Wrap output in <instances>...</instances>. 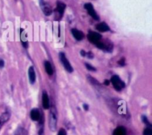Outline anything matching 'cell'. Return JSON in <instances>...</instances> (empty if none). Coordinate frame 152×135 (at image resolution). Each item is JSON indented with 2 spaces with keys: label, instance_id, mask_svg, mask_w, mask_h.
<instances>
[{
  "label": "cell",
  "instance_id": "obj_13",
  "mask_svg": "<svg viewBox=\"0 0 152 135\" xmlns=\"http://www.w3.org/2000/svg\"><path fill=\"white\" fill-rule=\"evenodd\" d=\"M71 33L73 36H74L77 41L82 40L84 38V37H85V35H84L83 33H82V31H80V30H77V29H72Z\"/></svg>",
  "mask_w": 152,
  "mask_h": 135
},
{
  "label": "cell",
  "instance_id": "obj_27",
  "mask_svg": "<svg viewBox=\"0 0 152 135\" xmlns=\"http://www.w3.org/2000/svg\"><path fill=\"white\" fill-rule=\"evenodd\" d=\"M0 34H1V30H0Z\"/></svg>",
  "mask_w": 152,
  "mask_h": 135
},
{
  "label": "cell",
  "instance_id": "obj_4",
  "mask_svg": "<svg viewBox=\"0 0 152 135\" xmlns=\"http://www.w3.org/2000/svg\"><path fill=\"white\" fill-rule=\"evenodd\" d=\"M84 7H85V10H87L89 15H90L92 18H94V20L96 21L99 20V17L98 14H97V12H96L95 9H94V6L92 5V4L85 3V5H84Z\"/></svg>",
  "mask_w": 152,
  "mask_h": 135
},
{
  "label": "cell",
  "instance_id": "obj_2",
  "mask_svg": "<svg viewBox=\"0 0 152 135\" xmlns=\"http://www.w3.org/2000/svg\"><path fill=\"white\" fill-rule=\"evenodd\" d=\"M111 82L112 85L114 86V89L117 91H121L125 87V83H124V81H122V79L118 75H113L111 78Z\"/></svg>",
  "mask_w": 152,
  "mask_h": 135
},
{
  "label": "cell",
  "instance_id": "obj_1",
  "mask_svg": "<svg viewBox=\"0 0 152 135\" xmlns=\"http://www.w3.org/2000/svg\"><path fill=\"white\" fill-rule=\"evenodd\" d=\"M57 111L55 106H51L48 116V125L50 130L56 132L57 128Z\"/></svg>",
  "mask_w": 152,
  "mask_h": 135
},
{
  "label": "cell",
  "instance_id": "obj_3",
  "mask_svg": "<svg viewBox=\"0 0 152 135\" xmlns=\"http://www.w3.org/2000/svg\"><path fill=\"white\" fill-rule=\"evenodd\" d=\"M59 59H60L63 67H65V69L67 70L68 72H72L73 71H74V69H73L70 63L69 62V61L68 60L66 56H65V53H63V52H60V53H59Z\"/></svg>",
  "mask_w": 152,
  "mask_h": 135
},
{
  "label": "cell",
  "instance_id": "obj_17",
  "mask_svg": "<svg viewBox=\"0 0 152 135\" xmlns=\"http://www.w3.org/2000/svg\"><path fill=\"white\" fill-rule=\"evenodd\" d=\"M14 135H28V131L23 127H19L14 132Z\"/></svg>",
  "mask_w": 152,
  "mask_h": 135
},
{
  "label": "cell",
  "instance_id": "obj_21",
  "mask_svg": "<svg viewBox=\"0 0 152 135\" xmlns=\"http://www.w3.org/2000/svg\"><path fill=\"white\" fill-rule=\"evenodd\" d=\"M58 135H67V132L64 128H60L58 132Z\"/></svg>",
  "mask_w": 152,
  "mask_h": 135
},
{
  "label": "cell",
  "instance_id": "obj_8",
  "mask_svg": "<svg viewBox=\"0 0 152 135\" xmlns=\"http://www.w3.org/2000/svg\"><path fill=\"white\" fill-rule=\"evenodd\" d=\"M30 118L33 121H39L40 117H42V113L39 110L38 108H34L30 111Z\"/></svg>",
  "mask_w": 152,
  "mask_h": 135
},
{
  "label": "cell",
  "instance_id": "obj_22",
  "mask_svg": "<svg viewBox=\"0 0 152 135\" xmlns=\"http://www.w3.org/2000/svg\"><path fill=\"white\" fill-rule=\"evenodd\" d=\"M85 56L87 57V58H88V59H91L94 58V54L92 53L91 52H86L85 53Z\"/></svg>",
  "mask_w": 152,
  "mask_h": 135
},
{
  "label": "cell",
  "instance_id": "obj_14",
  "mask_svg": "<svg viewBox=\"0 0 152 135\" xmlns=\"http://www.w3.org/2000/svg\"><path fill=\"white\" fill-rule=\"evenodd\" d=\"M96 29L99 32H107L110 30V27L105 22H101L97 25Z\"/></svg>",
  "mask_w": 152,
  "mask_h": 135
},
{
  "label": "cell",
  "instance_id": "obj_26",
  "mask_svg": "<svg viewBox=\"0 0 152 135\" xmlns=\"http://www.w3.org/2000/svg\"><path fill=\"white\" fill-rule=\"evenodd\" d=\"M104 83H105V84H106V85H108L109 81H108V80H105V82Z\"/></svg>",
  "mask_w": 152,
  "mask_h": 135
},
{
  "label": "cell",
  "instance_id": "obj_16",
  "mask_svg": "<svg viewBox=\"0 0 152 135\" xmlns=\"http://www.w3.org/2000/svg\"><path fill=\"white\" fill-rule=\"evenodd\" d=\"M44 66H45V71L47 72V73L49 75H52L54 74V69L52 67V65L50 64V63L48 61H45L44 63Z\"/></svg>",
  "mask_w": 152,
  "mask_h": 135
},
{
  "label": "cell",
  "instance_id": "obj_18",
  "mask_svg": "<svg viewBox=\"0 0 152 135\" xmlns=\"http://www.w3.org/2000/svg\"><path fill=\"white\" fill-rule=\"evenodd\" d=\"M143 135H152L151 126H147L143 132Z\"/></svg>",
  "mask_w": 152,
  "mask_h": 135
},
{
  "label": "cell",
  "instance_id": "obj_10",
  "mask_svg": "<svg viewBox=\"0 0 152 135\" xmlns=\"http://www.w3.org/2000/svg\"><path fill=\"white\" fill-rule=\"evenodd\" d=\"M10 118V113L9 112H5L0 116V130L2 127L5 125Z\"/></svg>",
  "mask_w": 152,
  "mask_h": 135
},
{
  "label": "cell",
  "instance_id": "obj_6",
  "mask_svg": "<svg viewBox=\"0 0 152 135\" xmlns=\"http://www.w3.org/2000/svg\"><path fill=\"white\" fill-rule=\"evenodd\" d=\"M39 4H40V6H41V8H42V12H43V14H45V16H49L51 15L52 14L51 7H50V5H49L47 2H45L44 0H39Z\"/></svg>",
  "mask_w": 152,
  "mask_h": 135
},
{
  "label": "cell",
  "instance_id": "obj_19",
  "mask_svg": "<svg viewBox=\"0 0 152 135\" xmlns=\"http://www.w3.org/2000/svg\"><path fill=\"white\" fill-rule=\"evenodd\" d=\"M142 121L144 122V123L146 124V125H147V126H151V124L150 122L149 121L147 117H145V116H142Z\"/></svg>",
  "mask_w": 152,
  "mask_h": 135
},
{
  "label": "cell",
  "instance_id": "obj_25",
  "mask_svg": "<svg viewBox=\"0 0 152 135\" xmlns=\"http://www.w3.org/2000/svg\"><path fill=\"white\" fill-rule=\"evenodd\" d=\"M83 107L85 111L88 110V105H87V104H83Z\"/></svg>",
  "mask_w": 152,
  "mask_h": 135
},
{
  "label": "cell",
  "instance_id": "obj_11",
  "mask_svg": "<svg viewBox=\"0 0 152 135\" xmlns=\"http://www.w3.org/2000/svg\"><path fill=\"white\" fill-rule=\"evenodd\" d=\"M20 40L22 44V46L25 49H27L28 47V41L27 34L23 29H20Z\"/></svg>",
  "mask_w": 152,
  "mask_h": 135
},
{
  "label": "cell",
  "instance_id": "obj_7",
  "mask_svg": "<svg viewBox=\"0 0 152 135\" xmlns=\"http://www.w3.org/2000/svg\"><path fill=\"white\" fill-rule=\"evenodd\" d=\"M65 8H66V5L64 2L58 1L57 3V8H56V13H57V16H58L59 18L60 19L62 18V15L64 14Z\"/></svg>",
  "mask_w": 152,
  "mask_h": 135
},
{
  "label": "cell",
  "instance_id": "obj_12",
  "mask_svg": "<svg viewBox=\"0 0 152 135\" xmlns=\"http://www.w3.org/2000/svg\"><path fill=\"white\" fill-rule=\"evenodd\" d=\"M28 77L30 84H34L36 82V79H37V75H36V72L34 67H30V68H29Z\"/></svg>",
  "mask_w": 152,
  "mask_h": 135
},
{
  "label": "cell",
  "instance_id": "obj_20",
  "mask_svg": "<svg viewBox=\"0 0 152 135\" xmlns=\"http://www.w3.org/2000/svg\"><path fill=\"white\" fill-rule=\"evenodd\" d=\"M85 67H86V68H87L88 70H90V71H96V69L94 68L93 66L89 64V63H85Z\"/></svg>",
  "mask_w": 152,
  "mask_h": 135
},
{
  "label": "cell",
  "instance_id": "obj_5",
  "mask_svg": "<svg viewBox=\"0 0 152 135\" xmlns=\"http://www.w3.org/2000/svg\"><path fill=\"white\" fill-rule=\"evenodd\" d=\"M88 39L90 42L96 44L97 42L101 41V39H102V35L99 33H97V32L90 31L88 33Z\"/></svg>",
  "mask_w": 152,
  "mask_h": 135
},
{
  "label": "cell",
  "instance_id": "obj_23",
  "mask_svg": "<svg viewBox=\"0 0 152 135\" xmlns=\"http://www.w3.org/2000/svg\"><path fill=\"white\" fill-rule=\"evenodd\" d=\"M5 67V61L2 59H0V69L3 68Z\"/></svg>",
  "mask_w": 152,
  "mask_h": 135
},
{
  "label": "cell",
  "instance_id": "obj_15",
  "mask_svg": "<svg viewBox=\"0 0 152 135\" xmlns=\"http://www.w3.org/2000/svg\"><path fill=\"white\" fill-rule=\"evenodd\" d=\"M113 135H127V131L123 126H118L114 129Z\"/></svg>",
  "mask_w": 152,
  "mask_h": 135
},
{
  "label": "cell",
  "instance_id": "obj_24",
  "mask_svg": "<svg viewBox=\"0 0 152 135\" xmlns=\"http://www.w3.org/2000/svg\"><path fill=\"white\" fill-rule=\"evenodd\" d=\"M118 63H119V64H120V65L124 66V65H125V59H121V61H120Z\"/></svg>",
  "mask_w": 152,
  "mask_h": 135
},
{
  "label": "cell",
  "instance_id": "obj_9",
  "mask_svg": "<svg viewBox=\"0 0 152 135\" xmlns=\"http://www.w3.org/2000/svg\"><path fill=\"white\" fill-rule=\"evenodd\" d=\"M42 106L45 109H48L50 107V100H49V97L48 95V93L46 92V91H43L42 92Z\"/></svg>",
  "mask_w": 152,
  "mask_h": 135
}]
</instances>
